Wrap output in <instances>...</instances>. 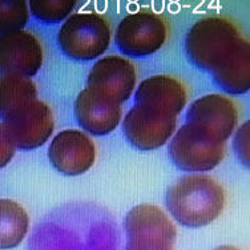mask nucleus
<instances>
[{
	"mask_svg": "<svg viewBox=\"0 0 250 250\" xmlns=\"http://www.w3.org/2000/svg\"><path fill=\"white\" fill-rule=\"evenodd\" d=\"M169 156L181 170L202 173L218 167L225 156V143L196 125H183L169 144Z\"/></svg>",
	"mask_w": 250,
	"mask_h": 250,
	"instance_id": "4",
	"label": "nucleus"
},
{
	"mask_svg": "<svg viewBox=\"0 0 250 250\" xmlns=\"http://www.w3.org/2000/svg\"><path fill=\"white\" fill-rule=\"evenodd\" d=\"M165 205L180 225L201 228L212 224L221 214L225 192L208 174H188L168 188Z\"/></svg>",
	"mask_w": 250,
	"mask_h": 250,
	"instance_id": "1",
	"label": "nucleus"
},
{
	"mask_svg": "<svg viewBox=\"0 0 250 250\" xmlns=\"http://www.w3.org/2000/svg\"><path fill=\"white\" fill-rule=\"evenodd\" d=\"M48 159L60 173L80 176L93 167L96 146L91 137L82 130H62L49 144Z\"/></svg>",
	"mask_w": 250,
	"mask_h": 250,
	"instance_id": "10",
	"label": "nucleus"
},
{
	"mask_svg": "<svg viewBox=\"0 0 250 250\" xmlns=\"http://www.w3.org/2000/svg\"><path fill=\"white\" fill-rule=\"evenodd\" d=\"M177 128V116L136 104L124 117V135L136 149L154 150L168 143Z\"/></svg>",
	"mask_w": 250,
	"mask_h": 250,
	"instance_id": "6",
	"label": "nucleus"
},
{
	"mask_svg": "<svg viewBox=\"0 0 250 250\" xmlns=\"http://www.w3.org/2000/svg\"><path fill=\"white\" fill-rule=\"evenodd\" d=\"M111 24L104 15L77 12L68 16L58 32L62 53L76 62L100 58L111 43Z\"/></svg>",
	"mask_w": 250,
	"mask_h": 250,
	"instance_id": "3",
	"label": "nucleus"
},
{
	"mask_svg": "<svg viewBox=\"0 0 250 250\" xmlns=\"http://www.w3.org/2000/svg\"><path fill=\"white\" fill-rule=\"evenodd\" d=\"M79 0H28L29 11L45 24H56L72 15Z\"/></svg>",
	"mask_w": 250,
	"mask_h": 250,
	"instance_id": "17",
	"label": "nucleus"
},
{
	"mask_svg": "<svg viewBox=\"0 0 250 250\" xmlns=\"http://www.w3.org/2000/svg\"><path fill=\"white\" fill-rule=\"evenodd\" d=\"M15 148L36 149L52 136L55 120L48 104L35 99L3 120Z\"/></svg>",
	"mask_w": 250,
	"mask_h": 250,
	"instance_id": "7",
	"label": "nucleus"
},
{
	"mask_svg": "<svg viewBox=\"0 0 250 250\" xmlns=\"http://www.w3.org/2000/svg\"><path fill=\"white\" fill-rule=\"evenodd\" d=\"M28 19L27 0H0V34L23 29Z\"/></svg>",
	"mask_w": 250,
	"mask_h": 250,
	"instance_id": "19",
	"label": "nucleus"
},
{
	"mask_svg": "<svg viewBox=\"0 0 250 250\" xmlns=\"http://www.w3.org/2000/svg\"><path fill=\"white\" fill-rule=\"evenodd\" d=\"M212 76L220 88L231 95H242L250 88V43L244 39L233 52L213 68Z\"/></svg>",
	"mask_w": 250,
	"mask_h": 250,
	"instance_id": "14",
	"label": "nucleus"
},
{
	"mask_svg": "<svg viewBox=\"0 0 250 250\" xmlns=\"http://www.w3.org/2000/svg\"><path fill=\"white\" fill-rule=\"evenodd\" d=\"M168 38L167 21L149 10H140L121 20L115 32V43L121 52L132 58H144L157 52Z\"/></svg>",
	"mask_w": 250,
	"mask_h": 250,
	"instance_id": "5",
	"label": "nucleus"
},
{
	"mask_svg": "<svg viewBox=\"0 0 250 250\" xmlns=\"http://www.w3.org/2000/svg\"><path fill=\"white\" fill-rule=\"evenodd\" d=\"M245 39L238 25L221 15L205 16L185 36V52L192 64L212 71Z\"/></svg>",
	"mask_w": 250,
	"mask_h": 250,
	"instance_id": "2",
	"label": "nucleus"
},
{
	"mask_svg": "<svg viewBox=\"0 0 250 250\" xmlns=\"http://www.w3.org/2000/svg\"><path fill=\"white\" fill-rule=\"evenodd\" d=\"M14 143L11 140L8 132L5 129L3 123H0V169L4 168L7 164H10L15 154Z\"/></svg>",
	"mask_w": 250,
	"mask_h": 250,
	"instance_id": "21",
	"label": "nucleus"
},
{
	"mask_svg": "<svg viewBox=\"0 0 250 250\" xmlns=\"http://www.w3.org/2000/svg\"><path fill=\"white\" fill-rule=\"evenodd\" d=\"M137 82L136 68L128 59L111 55L100 59L89 71L87 87L123 104L133 93Z\"/></svg>",
	"mask_w": 250,
	"mask_h": 250,
	"instance_id": "11",
	"label": "nucleus"
},
{
	"mask_svg": "<svg viewBox=\"0 0 250 250\" xmlns=\"http://www.w3.org/2000/svg\"><path fill=\"white\" fill-rule=\"evenodd\" d=\"M73 111L77 123L95 136L113 132L123 115L120 103L91 87H85L77 95Z\"/></svg>",
	"mask_w": 250,
	"mask_h": 250,
	"instance_id": "12",
	"label": "nucleus"
},
{
	"mask_svg": "<svg viewBox=\"0 0 250 250\" xmlns=\"http://www.w3.org/2000/svg\"><path fill=\"white\" fill-rule=\"evenodd\" d=\"M124 250H174L177 234L160 231H126Z\"/></svg>",
	"mask_w": 250,
	"mask_h": 250,
	"instance_id": "18",
	"label": "nucleus"
},
{
	"mask_svg": "<svg viewBox=\"0 0 250 250\" xmlns=\"http://www.w3.org/2000/svg\"><path fill=\"white\" fill-rule=\"evenodd\" d=\"M188 93L184 84L169 75H156L140 83L135 92L136 104L148 105L174 116L183 111Z\"/></svg>",
	"mask_w": 250,
	"mask_h": 250,
	"instance_id": "13",
	"label": "nucleus"
},
{
	"mask_svg": "<svg viewBox=\"0 0 250 250\" xmlns=\"http://www.w3.org/2000/svg\"><path fill=\"white\" fill-rule=\"evenodd\" d=\"M38 99L35 83L27 76L0 75V119L4 120L29 101Z\"/></svg>",
	"mask_w": 250,
	"mask_h": 250,
	"instance_id": "16",
	"label": "nucleus"
},
{
	"mask_svg": "<svg viewBox=\"0 0 250 250\" xmlns=\"http://www.w3.org/2000/svg\"><path fill=\"white\" fill-rule=\"evenodd\" d=\"M234 149L246 168H249V123H245L237 130L234 137Z\"/></svg>",
	"mask_w": 250,
	"mask_h": 250,
	"instance_id": "20",
	"label": "nucleus"
},
{
	"mask_svg": "<svg viewBox=\"0 0 250 250\" xmlns=\"http://www.w3.org/2000/svg\"><path fill=\"white\" fill-rule=\"evenodd\" d=\"M214 250H240V249H237V248H234V246H230V245H222V246H218V248H216Z\"/></svg>",
	"mask_w": 250,
	"mask_h": 250,
	"instance_id": "22",
	"label": "nucleus"
},
{
	"mask_svg": "<svg viewBox=\"0 0 250 250\" xmlns=\"http://www.w3.org/2000/svg\"><path fill=\"white\" fill-rule=\"evenodd\" d=\"M238 109L234 101L221 93H210L193 101L187 112V123L226 143L236 129Z\"/></svg>",
	"mask_w": 250,
	"mask_h": 250,
	"instance_id": "9",
	"label": "nucleus"
},
{
	"mask_svg": "<svg viewBox=\"0 0 250 250\" xmlns=\"http://www.w3.org/2000/svg\"><path fill=\"white\" fill-rule=\"evenodd\" d=\"M43 65V47L25 29L0 34V75L35 76Z\"/></svg>",
	"mask_w": 250,
	"mask_h": 250,
	"instance_id": "8",
	"label": "nucleus"
},
{
	"mask_svg": "<svg viewBox=\"0 0 250 250\" xmlns=\"http://www.w3.org/2000/svg\"><path fill=\"white\" fill-rule=\"evenodd\" d=\"M29 228L28 213L14 200H0V249H12L24 240Z\"/></svg>",
	"mask_w": 250,
	"mask_h": 250,
	"instance_id": "15",
	"label": "nucleus"
}]
</instances>
